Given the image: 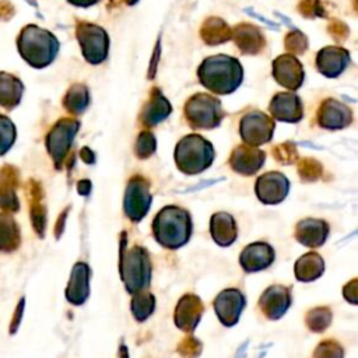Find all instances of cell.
<instances>
[{
    "label": "cell",
    "mask_w": 358,
    "mask_h": 358,
    "mask_svg": "<svg viewBox=\"0 0 358 358\" xmlns=\"http://www.w3.org/2000/svg\"><path fill=\"white\" fill-rule=\"evenodd\" d=\"M197 77L206 90L217 95H227L242 84L243 69L238 59L228 55H215L200 63Z\"/></svg>",
    "instance_id": "1"
},
{
    "label": "cell",
    "mask_w": 358,
    "mask_h": 358,
    "mask_svg": "<svg viewBox=\"0 0 358 358\" xmlns=\"http://www.w3.org/2000/svg\"><path fill=\"white\" fill-rule=\"evenodd\" d=\"M60 43L57 38L48 29L35 24L25 25L17 38V49L20 56L34 69L49 66L59 53Z\"/></svg>",
    "instance_id": "2"
},
{
    "label": "cell",
    "mask_w": 358,
    "mask_h": 358,
    "mask_svg": "<svg viewBox=\"0 0 358 358\" xmlns=\"http://www.w3.org/2000/svg\"><path fill=\"white\" fill-rule=\"evenodd\" d=\"M152 235L166 249H179L192 236L190 213L178 206H165L152 220Z\"/></svg>",
    "instance_id": "3"
},
{
    "label": "cell",
    "mask_w": 358,
    "mask_h": 358,
    "mask_svg": "<svg viewBox=\"0 0 358 358\" xmlns=\"http://www.w3.org/2000/svg\"><path fill=\"white\" fill-rule=\"evenodd\" d=\"M119 273L129 294L145 289L151 281V260L147 250L140 246H129L126 232L120 234Z\"/></svg>",
    "instance_id": "4"
},
{
    "label": "cell",
    "mask_w": 358,
    "mask_h": 358,
    "mask_svg": "<svg viewBox=\"0 0 358 358\" xmlns=\"http://www.w3.org/2000/svg\"><path fill=\"white\" fill-rule=\"evenodd\" d=\"M173 157L182 173L197 175L210 168L215 151L213 144L200 134H187L178 141Z\"/></svg>",
    "instance_id": "5"
},
{
    "label": "cell",
    "mask_w": 358,
    "mask_h": 358,
    "mask_svg": "<svg viewBox=\"0 0 358 358\" xmlns=\"http://www.w3.org/2000/svg\"><path fill=\"white\" fill-rule=\"evenodd\" d=\"M185 117L193 129H214L224 117L221 101L210 94L197 92L185 103Z\"/></svg>",
    "instance_id": "6"
},
{
    "label": "cell",
    "mask_w": 358,
    "mask_h": 358,
    "mask_svg": "<svg viewBox=\"0 0 358 358\" xmlns=\"http://www.w3.org/2000/svg\"><path fill=\"white\" fill-rule=\"evenodd\" d=\"M76 38L81 46L84 59L90 64H101L109 53V36L106 31L92 22L78 21L76 25Z\"/></svg>",
    "instance_id": "7"
},
{
    "label": "cell",
    "mask_w": 358,
    "mask_h": 358,
    "mask_svg": "<svg viewBox=\"0 0 358 358\" xmlns=\"http://www.w3.org/2000/svg\"><path fill=\"white\" fill-rule=\"evenodd\" d=\"M78 129L80 122L77 119L62 117L52 126V129L46 134V150L57 169H62L63 164L66 162V158L69 155V151L71 148L73 140Z\"/></svg>",
    "instance_id": "8"
},
{
    "label": "cell",
    "mask_w": 358,
    "mask_h": 358,
    "mask_svg": "<svg viewBox=\"0 0 358 358\" xmlns=\"http://www.w3.org/2000/svg\"><path fill=\"white\" fill-rule=\"evenodd\" d=\"M152 197L150 193V183L141 175H134L129 179L124 199H123V210L126 217L133 221H141L151 206Z\"/></svg>",
    "instance_id": "9"
},
{
    "label": "cell",
    "mask_w": 358,
    "mask_h": 358,
    "mask_svg": "<svg viewBox=\"0 0 358 358\" xmlns=\"http://www.w3.org/2000/svg\"><path fill=\"white\" fill-rule=\"evenodd\" d=\"M274 120L262 110H252L243 115L239 123V134L248 145H262L273 138Z\"/></svg>",
    "instance_id": "10"
},
{
    "label": "cell",
    "mask_w": 358,
    "mask_h": 358,
    "mask_svg": "<svg viewBox=\"0 0 358 358\" xmlns=\"http://www.w3.org/2000/svg\"><path fill=\"white\" fill-rule=\"evenodd\" d=\"M255 192L263 204H278L289 192V180L281 172H266L257 178Z\"/></svg>",
    "instance_id": "11"
},
{
    "label": "cell",
    "mask_w": 358,
    "mask_h": 358,
    "mask_svg": "<svg viewBox=\"0 0 358 358\" xmlns=\"http://www.w3.org/2000/svg\"><path fill=\"white\" fill-rule=\"evenodd\" d=\"M273 77L281 87L295 91L303 83V66L296 56L289 53L281 55L273 60Z\"/></svg>",
    "instance_id": "12"
},
{
    "label": "cell",
    "mask_w": 358,
    "mask_h": 358,
    "mask_svg": "<svg viewBox=\"0 0 358 358\" xmlns=\"http://www.w3.org/2000/svg\"><path fill=\"white\" fill-rule=\"evenodd\" d=\"M245 305L246 298L238 288H227L221 291L214 299V310L217 317L227 327L238 323Z\"/></svg>",
    "instance_id": "13"
},
{
    "label": "cell",
    "mask_w": 358,
    "mask_h": 358,
    "mask_svg": "<svg viewBox=\"0 0 358 358\" xmlns=\"http://www.w3.org/2000/svg\"><path fill=\"white\" fill-rule=\"evenodd\" d=\"M292 303L291 289L285 285H271L264 289L259 299V308L268 320L281 319Z\"/></svg>",
    "instance_id": "14"
},
{
    "label": "cell",
    "mask_w": 358,
    "mask_h": 358,
    "mask_svg": "<svg viewBox=\"0 0 358 358\" xmlns=\"http://www.w3.org/2000/svg\"><path fill=\"white\" fill-rule=\"evenodd\" d=\"M268 110L280 122L296 123L303 117V103L294 91L277 92L270 101Z\"/></svg>",
    "instance_id": "15"
},
{
    "label": "cell",
    "mask_w": 358,
    "mask_h": 358,
    "mask_svg": "<svg viewBox=\"0 0 358 358\" xmlns=\"http://www.w3.org/2000/svg\"><path fill=\"white\" fill-rule=\"evenodd\" d=\"M352 122V110L343 102L327 98L317 109V123L327 130H340Z\"/></svg>",
    "instance_id": "16"
},
{
    "label": "cell",
    "mask_w": 358,
    "mask_h": 358,
    "mask_svg": "<svg viewBox=\"0 0 358 358\" xmlns=\"http://www.w3.org/2000/svg\"><path fill=\"white\" fill-rule=\"evenodd\" d=\"M266 152L259 150L257 147L241 144L236 145L229 157L231 168L243 176L255 175L264 164Z\"/></svg>",
    "instance_id": "17"
},
{
    "label": "cell",
    "mask_w": 358,
    "mask_h": 358,
    "mask_svg": "<svg viewBox=\"0 0 358 358\" xmlns=\"http://www.w3.org/2000/svg\"><path fill=\"white\" fill-rule=\"evenodd\" d=\"M204 312L201 299L194 294H185L176 303L173 319L178 329L192 333L199 324Z\"/></svg>",
    "instance_id": "18"
},
{
    "label": "cell",
    "mask_w": 358,
    "mask_h": 358,
    "mask_svg": "<svg viewBox=\"0 0 358 358\" xmlns=\"http://www.w3.org/2000/svg\"><path fill=\"white\" fill-rule=\"evenodd\" d=\"M350 64V52L341 46H324L316 55V67L327 78H337Z\"/></svg>",
    "instance_id": "19"
},
{
    "label": "cell",
    "mask_w": 358,
    "mask_h": 358,
    "mask_svg": "<svg viewBox=\"0 0 358 358\" xmlns=\"http://www.w3.org/2000/svg\"><path fill=\"white\" fill-rule=\"evenodd\" d=\"M275 252L267 242H253L243 248L239 264L246 273H256L267 268L274 262Z\"/></svg>",
    "instance_id": "20"
},
{
    "label": "cell",
    "mask_w": 358,
    "mask_h": 358,
    "mask_svg": "<svg viewBox=\"0 0 358 358\" xmlns=\"http://www.w3.org/2000/svg\"><path fill=\"white\" fill-rule=\"evenodd\" d=\"M330 232V227L324 220L303 218L295 225V239L306 248L322 246Z\"/></svg>",
    "instance_id": "21"
},
{
    "label": "cell",
    "mask_w": 358,
    "mask_h": 358,
    "mask_svg": "<svg viewBox=\"0 0 358 358\" xmlns=\"http://www.w3.org/2000/svg\"><path fill=\"white\" fill-rule=\"evenodd\" d=\"M90 266L84 262H78L73 266L70 280L66 288V299L71 305H83L90 296Z\"/></svg>",
    "instance_id": "22"
},
{
    "label": "cell",
    "mask_w": 358,
    "mask_h": 358,
    "mask_svg": "<svg viewBox=\"0 0 358 358\" xmlns=\"http://www.w3.org/2000/svg\"><path fill=\"white\" fill-rule=\"evenodd\" d=\"M172 112L171 102L164 96L159 88H152L148 101L141 109L140 122L145 127H152L166 119Z\"/></svg>",
    "instance_id": "23"
},
{
    "label": "cell",
    "mask_w": 358,
    "mask_h": 358,
    "mask_svg": "<svg viewBox=\"0 0 358 358\" xmlns=\"http://www.w3.org/2000/svg\"><path fill=\"white\" fill-rule=\"evenodd\" d=\"M18 187V169L13 165H3L0 168V208L6 213H15L20 210V201L15 193Z\"/></svg>",
    "instance_id": "24"
},
{
    "label": "cell",
    "mask_w": 358,
    "mask_h": 358,
    "mask_svg": "<svg viewBox=\"0 0 358 358\" xmlns=\"http://www.w3.org/2000/svg\"><path fill=\"white\" fill-rule=\"evenodd\" d=\"M232 39L245 55H257L266 46V38L260 28L252 24H239L232 31Z\"/></svg>",
    "instance_id": "25"
},
{
    "label": "cell",
    "mask_w": 358,
    "mask_h": 358,
    "mask_svg": "<svg viewBox=\"0 0 358 358\" xmlns=\"http://www.w3.org/2000/svg\"><path fill=\"white\" fill-rule=\"evenodd\" d=\"M210 234L217 245H232L238 236V227L235 218L225 211H218L213 214L210 220Z\"/></svg>",
    "instance_id": "26"
},
{
    "label": "cell",
    "mask_w": 358,
    "mask_h": 358,
    "mask_svg": "<svg viewBox=\"0 0 358 358\" xmlns=\"http://www.w3.org/2000/svg\"><path fill=\"white\" fill-rule=\"evenodd\" d=\"M324 271V260L316 252H308L302 255L294 266V274L298 281L310 282L317 280Z\"/></svg>",
    "instance_id": "27"
},
{
    "label": "cell",
    "mask_w": 358,
    "mask_h": 358,
    "mask_svg": "<svg viewBox=\"0 0 358 358\" xmlns=\"http://www.w3.org/2000/svg\"><path fill=\"white\" fill-rule=\"evenodd\" d=\"M24 84L22 81L6 71H0V106L6 110L14 109L22 96Z\"/></svg>",
    "instance_id": "28"
},
{
    "label": "cell",
    "mask_w": 358,
    "mask_h": 358,
    "mask_svg": "<svg viewBox=\"0 0 358 358\" xmlns=\"http://www.w3.org/2000/svg\"><path fill=\"white\" fill-rule=\"evenodd\" d=\"M21 232L18 222L10 213H0V252L11 253L20 248Z\"/></svg>",
    "instance_id": "29"
},
{
    "label": "cell",
    "mask_w": 358,
    "mask_h": 358,
    "mask_svg": "<svg viewBox=\"0 0 358 358\" xmlns=\"http://www.w3.org/2000/svg\"><path fill=\"white\" fill-rule=\"evenodd\" d=\"M29 213L35 232L42 238L46 227V208L42 203V187L34 179L29 180Z\"/></svg>",
    "instance_id": "30"
},
{
    "label": "cell",
    "mask_w": 358,
    "mask_h": 358,
    "mask_svg": "<svg viewBox=\"0 0 358 358\" xmlns=\"http://www.w3.org/2000/svg\"><path fill=\"white\" fill-rule=\"evenodd\" d=\"M200 36L207 45L214 46L228 42L232 38V29L224 20L218 17H210L203 22L200 28Z\"/></svg>",
    "instance_id": "31"
},
{
    "label": "cell",
    "mask_w": 358,
    "mask_h": 358,
    "mask_svg": "<svg viewBox=\"0 0 358 358\" xmlns=\"http://www.w3.org/2000/svg\"><path fill=\"white\" fill-rule=\"evenodd\" d=\"M90 105V91L87 85L81 83L73 84L64 98H63V106L64 109L71 115H81L85 112V109Z\"/></svg>",
    "instance_id": "32"
},
{
    "label": "cell",
    "mask_w": 358,
    "mask_h": 358,
    "mask_svg": "<svg viewBox=\"0 0 358 358\" xmlns=\"http://www.w3.org/2000/svg\"><path fill=\"white\" fill-rule=\"evenodd\" d=\"M130 306H131V313H133L134 319L137 322H144L155 310V296L151 292L141 289V291L133 294Z\"/></svg>",
    "instance_id": "33"
},
{
    "label": "cell",
    "mask_w": 358,
    "mask_h": 358,
    "mask_svg": "<svg viewBox=\"0 0 358 358\" xmlns=\"http://www.w3.org/2000/svg\"><path fill=\"white\" fill-rule=\"evenodd\" d=\"M331 317V310L327 306H317L306 312L305 323L310 331L322 333L330 326Z\"/></svg>",
    "instance_id": "34"
},
{
    "label": "cell",
    "mask_w": 358,
    "mask_h": 358,
    "mask_svg": "<svg viewBox=\"0 0 358 358\" xmlns=\"http://www.w3.org/2000/svg\"><path fill=\"white\" fill-rule=\"evenodd\" d=\"M17 138V129L10 117L0 113V157L4 155Z\"/></svg>",
    "instance_id": "35"
},
{
    "label": "cell",
    "mask_w": 358,
    "mask_h": 358,
    "mask_svg": "<svg viewBox=\"0 0 358 358\" xmlns=\"http://www.w3.org/2000/svg\"><path fill=\"white\" fill-rule=\"evenodd\" d=\"M157 150V138L155 136L148 131L144 130L138 134L137 140H136V145H134V152L137 155V158L140 159H145L150 158Z\"/></svg>",
    "instance_id": "36"
},
{
    "label": "cell",
    "mask_w": 358,
    "mask_h": 358,
    "mask_svg": "<svg viewBox=\"0 0 358 358\" xmlns=\"http://www.w3.org/2000/svg\"><path fill=\"white\" fill-rule=\"evenodd\" d=\"M298 173L303 182H315L322 176L323 168L319 161L313 158H303L298 164Z\"/></svg>",
    "instance_id": "37"
},
{
    "label": "cell",
    "mask_w": 358,
    "mask_h": 358,
    "mask_svg": "<svg viewBox=\"0 0 358 358\" xmlns=\"http://www.w3.org/2000/svg\"><path fill=\"white\" fill-rule=\"evenodd\" d=\"M313 358H344V348L336 340H324L315 348Z\"/></svg>",
    "instance_id": "38"
},
{
    "label": "cell",
    "mask_w": 358,
    "mask_h": 358,
    "mask_svg": "<svg viewBox=\"0 0 358 358\" xmlns=\"http://www.w3.org/2000/svg\"><path fill=\"white\" fill-rule=\"evenodd\" d=\"M203 344L193 336L183 337L178 344V352L182 358H197L201 354Z\"/></svg>",
    "instance_id": "39"
},
{
    "label": "cell",
    "mask_w": 358,
    "mask_h": 358,
    "mask_svg": "<svg viewBox=\"0 0 358 358\" xmlns=\"http://www.w3.org/2000/svg\"><path fill=\"white\" fill-rule=\"evenodd\" d=\"M285 49L291 52V55H301L308 49V38L301 31L288 32L284 39Z\"/></svg>",
    "instance_id": "40"
},
{
    "label": "cell",
    "mask_w": 358,
    "mask_h": 358,
    "mask_svg": "<svg viewBox=\"0 0 358 358\" xmlns=\"http://www.w3.org/2000/svg\"><path fill=\"white\" fill-rule=\"evenodd\" d=\"M273 157L280 162V164H284V165H288V164H294L298 158V152H296V148H295V144L294 143H282V144H278L273 148Z\"/></svg>",
    "instance_id": "41"
},
{
    "label": "cell",
    "mask_w": 358,
    "mask_h": 358,
    "mask_svg": "<svg viewBox=\"0 0 358 358\" xmlns=\"http://www.w3.org/2000/svg\"><path fill=\"white\" fill-rule=\"evenodd\" d=\"M358 280L357 278H352L351 281H348L344 288H343V295L345 298V301H348L350 303L355 305L358 302V292H357V288H358Z\"/></svg>",
    "instance_id": "42"
},
{
    "label": "cell",
    "mask_w": 358,
    "mask_h": 358,
    "mask_svg": "<svg viewBox=\"0 0 358 358\" xmlns=\"http://www.w3.org/2000/svg\"><path fill=\"white\" fill-rule=\"evenodd\" d=\"M15 14V7L10 0H0V21H8Z\"/></svg>",
    "instance_id": "43"
},
{
    "label": "cell",
    "mask_w": 358,
    "mask_h": 358,
    "mask_svg": "<svg viewBox=\"0 0 358 358\" xmlns=\"http://www.w3.org/2000/svg\"><path fill=\"white\" fill-rule=\"evenodd\" d=\"M24 302L25 299L21 298L17 308H15V312H14V316H13V320H11V324H10V333L14 334L18 329V324H20V320H21V316H22V312H24Z\"/></svg>",
    "instance_id": "44"
},
{
    "label": "cell",
    "mask_w": 358,
    "mask_h": 358,
    "mask_svg": "<svg viewBox=\"0 0 358 358\" xmlns=\"http://www.w3.org/2000/svg\"><path fill=\"white\" fill-rule=\"evenodd\" d=\"M80 157L85 164H94L95 162V154L88 148V147H83L80 151Z\"/></svg>",
    "instance_id": "45"
},
{
    "label": "cell",
    "mask_w": 358,
    "mask_h": 358,
    "mask_svg": "<svg viewBox=\"0 0 358 358\" xmlns=\"http://www.w3.org/2000/svg\"><path fill=\"white\" fill-rule=\"evenodd\" d=\"M77 192L81 194V196H88L90 192H91V182L88 179H81L78 183H77Z\"/></svg>",
    "instance_id": "46"
},
{
    "label": "cell",
    "mask_w": 358,
    "mask_h": 358,
    "mask_svg": "<svg viewBox=\"0 0 358 358\" xmlns=\"http://www.w3.org/2000/svg\"><path fill=\"white\" fill-rule=\"evenodd\" d=\"M67 213H69V208H66V210L59 215V221H57V224H56V227H55V235H56V238H60V235H62V232H63L64 221H66Z\"/></svg>",
    "instance_id": "47"
},
{
    "label": "cell",
    "mask_w": 358,
    "mask_h": 358,
    "mask_svg": "<svg viewBox=\"0 0 358 358\" xmlns=\"http://www.w3.org/2000/svg\"><path fill=\"white\" fill-rule=\"evenodd\" d=\"M67 1L77 7H90V6L96 4L99 0H67Z\"/></svg>",
    "instance_id": "48"
},
{
    "label": "cell",
    "mask_w": 358,
    "mask_h": 358,
    "mask_svg": "<svg viewBox=\"0 0 358 358\" xmlns=\"http://www.w3.org/2000/svg\"><path fill=\"white\" fill-rule=\"evenodd\" d=\"M117 358H129L127 347H126L124 344H120V347H119V352H117Z\"/></svg>",
    "instance_id": "49"
},
{
    "label": "cell",
    "mask_w": 358,
    "mask_h": 358,
    "mask_svg": "<svg viewBox=\"0 0 358 358\" xmlns=\"http://www.w3.org/2000/svg\"><path fill=\"white\" fill-rule=\"evenodd\" d=\"M124 1H126L129 6H133V4H136L138 0H124Z\"/></svg>",
    "instance_id": "50"
}]
</instances>
